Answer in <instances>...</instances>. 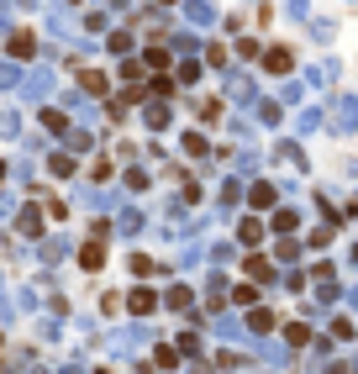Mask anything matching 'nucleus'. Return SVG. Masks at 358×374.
<instances>
[{"instance_id": "423d86ee", "label": "nucleus", "mask_w": 358, "mask_h": 374, "mask_svg": "<svg viewBox=\"0 0 358 374\" xmlns=\"http://www.w3.org/2000/svg\"><path fill=\"white\" fill-rule=\"evenodd\" d=\"M248 322H253V332H269V327H274V316H269V311H253Z\"/></svg>"}, {"instance_id": "39448f33", "label": "nucleus", "mask_w": 358, "mask_h": 374, "mask_svg": "<svg viewBox=\"0 0 358 374\" xmlns=\"http://www.w3.org/2000/svg\"><path fill=\"white\" fill-rule=\"evenodd\" d=\"M26 95H48V74H32V79H26Z\"/></svg>"}, {"instance_id": "f03ea898", "label": "nucleus", "mask_w": 358, "mask_h": 374, "mask_svg": "<svg viewBox=\"0 0 358 374\" xmlns=\"http://www.w3.org/2000/svg\"><path fill=\"white\" fill-rule=\"evenodd\" d=\"M132 311H137V316H148V311H153V306H158V295H153V290H132Z\"/></svg>"}, {"instance_id": "f257e3e1", "label": "nucleus", "mask_w": 358, "mask_h": 374, "mask_svg": "<svg viewBox=\"0 0 358 374\" xmlns=\"http://www.w3.org/2000/svg\"><path fill=\"white\" fill-rule=\"evenodd\" d=\"M16 232H22V237H37V232H42V217H37L32 205H26V211H16Z\"/></svg>"}, {"instance_id": "0eeeda50", "label": "nucleus", "mask_w": 358, "mask_h": 374, "mask_svg": "<svg viewBox=\"0 0 358 374\" xmlns=\"http://www.w3.org/2000/svg\"><path fill=\"white\" fill-rule=\"evenodd\" d=\"M6 85H16V69H11V63H0V90H6Z\"/></svg>"}, {"instance_id": "20e7f679", "label": "nucleus", "mask_w": 358, "mask_h": 374, "mask_svg": "<svg viewBox=\"0 0 358 374\" xmlns=\"http://www.w3.org/2000/svg\"><path fill=\"white\" fill-rule=\"evenodd\" d=\"M169 306H174V311H185V306H190V285H174V290H169Z\"/></svg>"}, {"instance_id": "1a4fd4ad", "label": "nucleus", "mask_w": 358, "mask_h": 374, "mask_svg": "<svg viewBox=\"0 0 358 374\" xmlns=\"http://www.w3.org/2000/svg\"><path fill=\"white\" fill-rule=\"evenodd\" d=\"M0 180H6V164H0Z\"/></svg>"}, {"instance_id": "6e6552de", "label": "nucleus", "mask_w": 358, "mask_h": 374, "mask_svg": "<svg viewBox=\"0 0 358 374\" xmlns=\"http://www.w3.org/2000/svg\"><path fill=\"white\" fill-rule=\"evenodd\" d=\"M0 217H11V201H6V195H0Z\"/></svg>"}, {"instance_id": "7ed1b4c3", "label": "nucleus", "mask_w": 358, "mask_h": 374, "mask_svg": "<svg viewBox=\"0 0 358 374\" xmlns=\"http://www.w3.org/2000/svg\"><path fill=\"white\" fill-rule=\"evenodd\" d=\"M79 264L84 269H100V264H106V248H100V242H84V248H79Z\"/></svg>"}]
</instances>
